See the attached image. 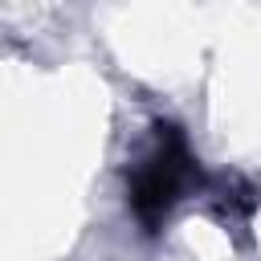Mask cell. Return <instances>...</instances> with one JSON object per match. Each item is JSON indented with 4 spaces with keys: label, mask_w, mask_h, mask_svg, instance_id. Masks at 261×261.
<instances>
[{
    "label": "cell",
    "mask_w": 261,
    "mask_h": 261,
    "mask_svg": "<svg viewBox=\"0 0 261 261\" xmlns=\"http://www.w3.org/2000/svg\"><path fill=\"white\" fill-rule=\"evenodd\" d=\"M200 184V159L192 155L188 139L171 122L151 126L147 151L126 171V204L130 216L143 224V232H159L171 216V208Z\"/></svg>",
    "instance_id": "1"
}]
</instances>
